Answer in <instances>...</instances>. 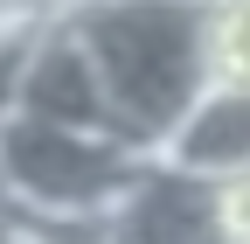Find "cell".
<instances>
[{
  "label": "cell",
  "instance_id": "1",
  "mask_svg": "<svg viewBox=\"0 0 250 244\" xmlns=\"http://www.w3.org/2000/svg\"><path fill=\"white\" fill-rule=\"evenodd\" d=\"M70 14L104 63L118 126L139 146H160L208 91L215 0H77Z\"/></svg>",
  "mask_w": 250,
  "mask_h": 244
},
{
  "label": "cell",
  "instance_id": "2",
  "mask_svg": "<svg viewBox=\"0 0 250 244\" xmlns=\"http://www.w3.org/2000/svg\"><path fill=\"white\" fill-rule=\"evenodd\" d=\"M146 154L153 146L125 133H90L35 112H14L0 126V168L14 181V202H35V209H104L111 217L132 174L146 168Z\"/></svg>",
  "mask_w": 250,
  "mask_h": 244
},
{
  "label": "cell",
  "instance_id": "3",
  "mask_svg": "<svg viewBox=\"0 0 250 244\" xmlns=\"http://www.w3.org/2000/svg\"><path fill=\"white\" fill-rule=\"evenodd\" d=\"M21 112L35 119H62V126H90V133H125L118 126V105H111V84L90 35L77 28L70 7H56L42 21L35 49H28V70H21ZM132 140V133H125Z\"/></svg>",
  "mask_w": 250,
  "mask_h": 244
},
{
  "label": "cell",
  "instance_id": "4",
  "mask_svg": "<svg viewBox=\"0 0 250 244\" xmlns=\"http://www.w3.org/2000/svg\"><path fill=\"white\" fill-rule=\"evenodd\" d=\"M111 244H229L223 181L146 154V168L111 209Z\"/></svg>",
  "mask_w": 250,
  "mask_h": 244
},
{
  "label": "cell",
  "instance_id": "5",
  "mask_svg": "<svg viewBox=\"0 0 250 244\" xmlns=\"http://www.w3.org/2000/svg\"><path fill=\"white\" fill-rule=\"evenodd\" d=\"M153 154L174 161V168H195L208 181L250 174V84H208Z\"/></svg>",
  "mask_w": 250,
  "mask_h": 244
},
{
  "label": "cell",
  "instance_id": "6",
  "mask_svg": "<svg viewBox=\"0 0 250 244\" xmlns=\"http://www.w3.org/2000/svg\"><path fill=\"white\" fill-rule=\"evenodd\" d=\"M208 84H250V0H215V14H208Z\"/></svg>",
  "mask_w": 250,
  "mask_h": 244
},
{
  "label": "cell",
  "instance_id": "7",
  "mask_svg": "<svg viewBox=\"0 0 250 244\" xmlns=\"http://www.w3.org/2000/svg\"><path fill=\"white\" fill-rule=\"evenodd\" d=\"M42 21H49V14H42ZM42 21H14V28H0V126L21 112V70H28V49H35Z\"/></svg>",
  "mask_w": 250,
  "mask_h": 244
},
{
  "label": "cell",
  "instance_id": "8",
  "mask_svg": "<svg viewBox=\"0 0 250 244\" xmlns=\"http://www.w3.org/2000/svg\"><path fill=\"white\" fill-rule=\"evenodd\" d=\"M56 14V0H0V28H14V21H42Z\"/></svg>",
  "mask_w": 250,
  "mask_h": 244
},
{
  "label": "cell",
  "instance_id": "9",
  "mask_svg": "<svg viewBox=\"0 0 250 244\" xmlns=\"http://www.w3.org/2000/svg\"><path fill=\"white\" fill-rule=\"evenodd\" d=\"M0 244H42V237H28V230H21V223L7 217V223H0Z\"/></svg>",
  "mask_w": 250,
  "mask_h": 244
},
{
  "label": "cell",
  "instance_id": "10",
  "mask_svg": "<svg viewBox=\"0 0 250 244\" xmlns=\"http://www.w3.org/2000/svg\"><path fill=\"white\" fill-rule=\"evenodd\" d=\"M14 217V181H7V168H0V223Z\"/></svg>",
  "mask_w": 250,
  "mask_h": 244
},
{
  "label": "cell",
  "instance_id": "11",
  "mask_svg": "<svg viewBox=\"0 0 250 244\" xmlns=\"http://www.w3.org/2000/svg\"><path fill=\"white\" fill-rule=\"evenodd\" d=\"M56 7H77V0H56Z\"/></svg>",
  "mask_w": 250,
  "mask_h": 244
}]
</instances>
